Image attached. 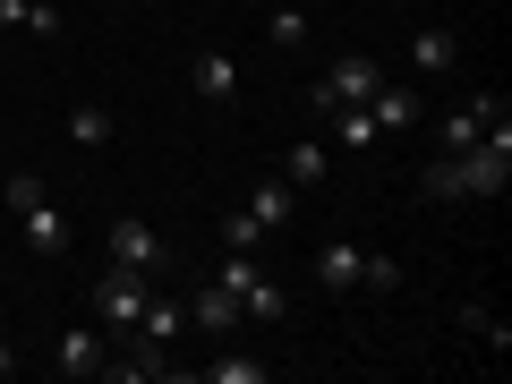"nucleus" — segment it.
<instances>
[{
  "mask_svg": "<svg viewBox=\"0 0 512 384\" xmlns=\"http://www.w3.org/2000/svg\"><path fill=\"white\" fill-rule=\"evenodd\" d=\"M410 60H419V77H453L461 69V35H453V26H419Z\"/></svg>",
  "mask_w": 512,
  "mask_h": 384,
  "instance_id": "10",
  "label": "nucleus"
},
{
  "mask_svg": "<svg viewBox=\"0 0 512 384\" xmlns=\"http://www.w3.org/2000/svg\"><path fill=\"white\" fill-rule=\"evenodd\" d=\"M359 239H325V248H316V282H325V291H359Z\"/></svg>",
  "mask_w": 512,
  "mask_h": 384,
  "instance_id": "11",
  "label": "nucleus"
},
{
  "mask_svg": "<svg viewBox=\"0 0 512 384\" xmlns=\"http://www.w3.org/2000/svg\"><path fill=\"white\" fill-rule=\"evenodd\" d=\"M265 43H274V52H299V43H308V9H274V18H265Z\"/></svg>",
  "mask_w": 512,
  "mask_h": 384,
  "instance_id": "19",
  "label": "nucleus"
},
{
  "mask_svg": "<svg viewBox=\"0 0 512 384\" xmlns=\"http://www.w3.org/2000/svg\"><path fill=\"white\" fill-rule=\"evenodd\" d=\"M325 163H333V146H291L282 180H291V188H316V180H325Z\"/></svg>",
  "mask_w": 512,
  "mask_h": 384,
  "instance_id": "18",
  "label": "nucleus"
},
{
  "mask_svg": "<svg viewBox=\"0 0 512 384\" xmlns=\"http://www.w3.org/2000/svg\"><path fill=\"white\" fill-rule=\"evenodd\" d=\"M197 376H205V384H265L274 367H265V359H205Z\"/></svg>",
  "mask_w": 512,
  "mask_h": 384,
  "instance_id": "17",
  "label": "nucleus"
},
{
  "mask_svg": "<svg viewBox=\"0 0 512 384\" xmlns=\"http://www.w3.org/2000/svg\"><path fill=\"white\" fill-rule=\"evenodd\" d=\"M248 214L265 222V239H274V231H291V180H256V197H248Z\"/></svg>",
  "mask_w": 512,
  "mask_h": 384,
  "instance_id": "14",
  "label": "nucleus"
},
{
  "mask_svg": "<svg viewBox=\"0 0 512 384\" xmlns=\"http://www.w3.org/2000/svg\"><path fill=\"white\" fill-rule=\"evenodd\" d=\"M419 197H436V205H444V197H461V171H453V154H436V163L419 171Z\"/></svg>",
  "mask_w": 512,
  "mask_h": 384,
  "instance_id": "21",
  "label": "nucleus"
},
{
  "mask_svg": "<svg viewBox=\"0 0 512 384\" xmlns=\"http://www.w3.org/2000/svg\"><path fill=\"white\" fill-rule=\"evenodd\" d=\"M0 376H18V350H9V342H0Z\"/></svg>",
  "mask_w": 512,
  "mask_h": 384,
  "instance_id": "26",
  "label": "nucleus"
},
{
  "mask_svg": "<svg viewBox=\"0 0 512 384\" xmlns=\"http://www.w3.org/2000/svg\"><path fill=\"white\" fill-rule=\"evenodd\" d=\"M188 86H197L205 103H231V94H239V60L205 43V52H197V69H188Z\"/></svg>",
  "mask_w": 512,
  "mask_h": 384,
  "instance_id": "9",
  "label": "nucleus"
},
{
  "mask_svg": "<svg viewBox=\"0 0 512 384\" xmlns=\"http://www.w3.org/2000/svg\"><path fill=\"white\" fill-rule=\"evenodd\" d=\"M512 120V103H504V86H478V94H461L453 111H444V128H436V154H461V146H478L487 128H504Z\"/></svg>",
  "mask_w": 512,
  "mask_h": 384,
  "instance_id": "1",
  "label": "nucleus"
},
{
  "mask_svg": "<svg viewBox=\"0 0 512 384\" xmlns=\"http://www.w3.org/2000/svg\"><path fill=\"white\" fill-rule=\"evenodd\" d=\"M239 316H265V325H274V316H291V291H282L274 274H256L248 291H239Z\"/></svg>",
  "mask_w": 512,
  "mask_h": 384,
  "instance_id": "15",
  "label": "nucleus"
},
{
  "mask_svg": "<svg viewBox=\"0 0 512 384\" xmlns=\"http://www.w3.org/2000/svg\"><path fill=\"white\" fill-rule=\"evenodd\" d=\"M461 325H470L478 342H495V350H512V325H504V316H487V308H461Z\"/></svg>",
  "mask_w": 512,
  "mask_h": 384,
  "instance_id": "24",
  "label": "nucleus"
},
{
  "mask_svg": "<svg viewBox=\"0 0 512 384\" xmlns=\"http://www.w3.org/2000/svg\"><path fill=\"white\" fill-rule=\"evenodd\" d=\"M0 197H9V214H26V205H43L52 188H43V171H9V188H0Z\"/></svg>",
  "mask_w": 512,
  "mask_h": 384,
  "instance_id": "22",
  "label": "nucleus"
},
{
  "mask_svg": "<svg viewBox=\"0 0 512 384\" xmlns=\"http://www.w3.org/2000/svg\"><path fill=\"white\" fill-rule=\"evenodd\" d=\"M146 291H154V274H137V265H103V282H94V316H103L111 333H128L137 308H146Z\"/></svg>",
  "mask_w": 512,
  "mask_h": 384,
  "instance_id": "3",
  "label": "nucleus"
},
{
  "mask_svg": "<svg viewBox=\"0 0 512 384\" xmlns=\"http://www.w3.org/2000/svg\"><path fill=\"white\" fill-rule=\"evenodd\" d=\"M0 26H26V35H60V9H43V0H0Z\"/></svg>",
  "mask_w": 512,
  "mask_h": 384,
  "instance_id": "16",
  "label": "nucleus"
},
{
  "mask_svg": "<svg viewBox=\"0 0 512 384\" xmlns=\"http://www.w3.org/2000/svg\"><path fill=\"white\" fill-rule=\"evenodd\" d=\"M376 86H384V69H376V60H367V52H342V60H333V69L316 77L308 94H316L325 111H342V103H367Z\"/></svg>",
  "mask_w": 512,
  "mask_h": 384,
  "instance_id": "4",
  "label": "nucleus"
},
{
  "mask_svg": "<svg viewBox=\"0 0 512 384\" xmlns=\"http://www.w3.org/2000/svg\"><path fill=\"white\" fill-rule=\"evenodd\" d=\"M103 333H86V325H60V342H52V367L60 376H103Z\"/></svg>",
  "mask_w": 512,
  "mask_h": 384,
  "instance_id": "6",
  "label": "nucleus"
},
{
  "mask_svg": "<svg viewBox=\"0 0 512 384\" xmlns=\"http://www.w3.org/2000/svg\"><path fill=\"white\" fill-rule=\"evenodd\" d=\"M333 146H342V154H367V146H384V128L367 120V103H342V111H333Z\"/></svg>",
  "mask_w": 512,
  "mask_h": 384,
  "instance_id": "12",
  "label": "nucleus"
},
{
  "mask_svg": "<svg viewBox=\"0 0 512 384\" xmlns=\"http://www.w3.org/2000/svg\"><path fill=\"white\" fill-rule=\"evenodd\" d=\"M222 248H265V222L239 205V214H222Z\"/></svg>",
  "mask_w": 512,
  "mask_h": 384,
  "instance_id": "23",
  "label": "nucleus"
},
{
  "mask_svg": "<svg viewBox=\"0 0 512 384\" xmlns=\"http://www.w3.org/2000/svg\"><path fill=\"white\" fill-rule=\"evenodd\" d=\"M69 137H77V146H111V111L103 103H77L69 111Z\"/></svg>",
  "mask_w": 512,
  "mask_h": 384,
  "instance_id": "20",
  "label": "nucleus"
},
{
  "mask_svg": "<svg viewBox=\"0 0 512 384\" xmlns=\"http://www.w3.org/2000/svg\"><path fill=\"white\" fill-rule=\"evenodd\" d=\"M18 231H26V248H35V256H60V248H69V214H60L52 197H43V205H26V214H18Z\"/></svg>",
  "mask_w": 512,
  "mask_h": 384,
  "instance_id": "8",
  "label": "nucleus"
},
{
  "mask_svg": "<svg viewBox=\"0 0 512 384\" xmlns=\"http://www.w3.org/2000/svg\"><path fill=\"white\" fill-rule=\"evenodd\" d=\"M188 325H205V333H231V325H239V299L222 291V282H205V291L188 299Z\"/></svg>",
  "mask_w": 512,
  "mask_h": 384,
  "instance_id": "13",
  "label": "nucleus"
},
{
  "mask_svg": "<svg viewBox=\"0 0 512 384\" xmlns=\"http://www.w3.org/2000/svg\"><path fill=\"white\" fill-rule=\"evenodd\" d=\"M367 120H376L384 137H402V128L419 120V86H393V77H384V86L367 94Z\"/></svg>",
  "mask_w": 512,
  "mask_h": 384,
  "instance_id": "7",
  "label": "nucleus"
},
{
  "mask_svg": "<svg viewBox=\"0 0 512 384\" xmlns=\"http://www.w3.org/2000/svg\"><path fill=\"white\" fill-rule=\"evenodd\" d=\"M453 171H461V197H504V180H512V120L487 128L478 146H461Z\"/></svg>",
  "mask_w": 512,
  "mask_h": 384,
  "instance_id": "2",
  "label": "nucleus"
},
{
  "mask_svg": "<svg viewBox=\"0 0 512 384\" xmlns=\"http://www.w3.org/2000/svg\"><path fill=\"white\" fill-rule=\"evenodd\" d=\"M359 282H367V291H402V265H393V256H367Z\"/></svg>",
  "mask_w": 512,
  "mask_h": 384,
  "instance_id": "25",
  "label": "nucleus"
},
{
  "mask_svg": "<svg viewBox=\"0 0 512 384\" xmlns=\"http://www.w3.org/2000/svg\"><path fill=\"white\" fill-rule=\"evenodd\" d=\"M111 265L163 274V239H154V222H137V214H120V222H111Z\"/></svg>",
  "mask_w": 512,
  "mask_h": 384,
  "instance_id": "5",
  "label": "nucleus"
}]
</instances>
